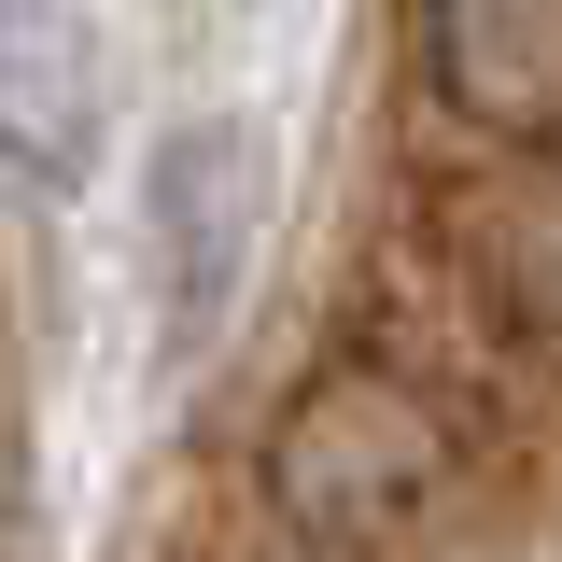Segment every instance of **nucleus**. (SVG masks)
I'll use <instances>...</instances> for the list:
<instances>
[{
	"label": "nucleus",
	"mask_w": 562,
	"mask_h": 562,
	"mask_svg": "<svg viewBox=\"0 0 562 562\" xmlns=\"http://www.w3.org/2000/svg\"><path fill=\"white\" fill-rule=\"evenodd\" d=\"M436 99L464 127L549 140L562 127V0H436Z\"/></svg>",
	"instance_id": "nucleus-2"
},
{
	"label": "nucleus",
	"mask_w": 562,
	"mask_h": 562,
	"mask_svg": "<svg viewBox=\"0 0 562 562\" xmlns=\"http://www.w3.org/2000/svg\"><path fill=\"white\" fill-rule=\"evenodd\" d=\"M268 492H281V520H310L338 549L408 535V520H436L464 492V408L436 380H408V366H338L268 436Z\"/></svg>",
	"instance_id": "nucleus-1"
}]
</instances>
